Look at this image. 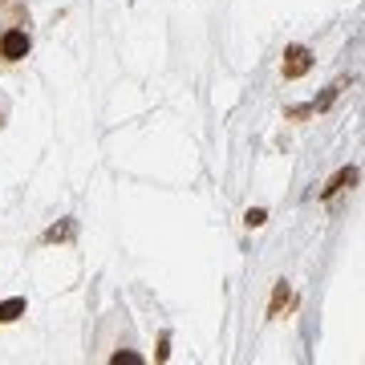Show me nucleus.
Segmentation results:
<instances>
[{
	"label": "nucleus",
	"instance_id": "0eeeda50",
	"mask_svg": "<svg viewBox=\"0 0 365 365\" xmlns=\"http://www.w3.org/2000/svg\"><path fill=\"white\" fill-rule=\"evenodd\" d=\"M260 223H264V211H260V207L248 211V227H260Z\"/></svg>",
	"mask_w": 365,
	"mask_h": 365
},
{
	"label": "nucleus",
	"instance_id": "423d86ee",
	"mask_svg": "<svg viewBox=\"0 0 365 365\" xmlns=\"http://www.w3.org/2000/svg\"><path fill=\"white\" fill-rule=\"evenodd\" d=\"M143 357L138 353H114V365H138Z\"/></svg>",
	"mask_w": 365,
	"mask_h": 365
},
{
	"label": "nucleus",
	"instance_id": "f03ea898",
	"mask_svg": "<svg viewBox=\"0 0 365 365\" xmlns=\"http://www.w3.org/2000/svg\"><path fill=\"white\" fill-rule=\"evenodd\" d=\"M313 69V53L304 49V45H292V49L284 53V78L292 81V78H304Z\"/></svg>",
	"mask_w": 365,
	"mask_h": 365
},
{
	"label": "nucleus",
	"instance_id": "7ed1b4c3",
	"mask_svg": "<svg viewBox=\"0 0 365 365\" xmlns=\"http://www.w3.org/2000/svg\"><path fill=\"white\" fill-rule=\"evenodd\" d=\"M13 25H29V9L21 0H0V33Z\"/></svg>",
	"mask_w": 365,
	"mask_h": 365
},
{
	"label": "nucleus",
	"instance_id": "f257e3e1",
	"mask_svg": "<svg viewBox=\"0 0 365 365\" xmlns=\"http://www.w3.org/2000/svg\"><path fill=\"white\" fill-rule=\"evenodd\" d=\"M29 25H13L0 33V66H16V61H25L29 57Z\"/></svg>",
	"mask_w": 365,
	"mask_h": 365
},
{
	"label": "nucleus",
	"instance_id": "39448f33",
	"mask_svg": "<svg viewBox=\"0 0 365 365\" xmlns=\"http://www.w3.org/2000/svg\"><path fill=\"white\" fill-rule=\"evenodd\" d=\"M353 182H357V170H341V175H337V179H333V182H329V187H325V199L329 195H337V191H341V187H353Z\"/></svg>",
	"mask_w": 365,
	"mask_h": 365
},
{
	"label": "nucleus",
	"instance_id": "20e7f679",
	"mask_svg": "<svg viewBox=\"0 0 365 365\" xmlns=\"http://www.w3.org/2000/svg\"><path fill=\"white\" fill-rule=\"evenodd\" d=\"M21 313H25V297H13V300H4V304H0V321H4V325L16 321Z\"/></svg>",
	"mask_w": 365,
	"mask_h": 365
}]
</instances>
